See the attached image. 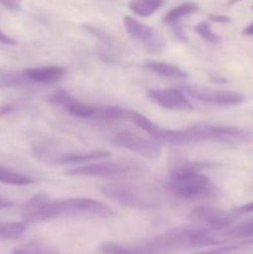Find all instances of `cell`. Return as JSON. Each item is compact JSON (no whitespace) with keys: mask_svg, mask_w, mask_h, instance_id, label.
<instances>
[{"mask_svg":"<svg viewBox=\"0 0 253 254\" xmlns=\"http://www.w3.org/2000/svg\"><path fill=\"white\" fill-rule=\"evenodd\" d=\"M29 221H50L54 218H111L113 210L101 201L87 197H69L52 200L37 195L30 198L22 208Z\"/></svg>","mask_w":253,"mask_h":254,"instance_id":"obj_1","label":"cell"},{"mask_svg":"<svg viewBox=\"0 0 253 254\" xmlns=\"http://www.w3.org/2000/svg\"><path fill=\"white\" fill-rule=\"evenodd\" d=\"M211 164L203 161L183 160L171 166L166 189L173 196L183 200H210L218 190L210 179L201 174Z\"/></svg>","mask_w":253,"mask_h":254,"instance_id":"obj_2","label":"cell"},{"mask_svg":"<svg viewBox=\"0 0 253 254\" xmlns=\"http://www.w3.org/2000/svg\"><path fill=\"white\" fill-rule=\"evenodd\" d=\"M247 131L237 127L218 124H196L183 130H161L159 143L171 145H191L203 141L235 143L247 138Z\"/></svg>","mask_w":253,"mask_h":254,"instance_id":"obj_3","label":"cell"},{"mask_svg":"<svg viewBox=\"0 0 253 254\" xmlns=\"http://www.w3.org/2000/svg\"><path fill=\"white\" fill-rule=\"evenodd\" d=\"M102 193L122 206L139 210H153L160 206L158 189L146 184L109 183L101 189Z\"/></svg>","mask_w":253,"mask_h":254,"instance_id":"obj_4","label":"cell"},{"mask_svg":"<svg viewBox=\"0 0 253 254\" xmlns=\"http://www.w3.org/2000/svg\"><path fill=\"white\" fill-rule=\"evenodd\" d=\"M148 173L145 164L131 159H119V160L97 161L87 163L64 171L69 176H87V178H126L136 179Z\"/></svg>","mask_w":253,"mask_h":254,"instance_id":"obj_5","label":"cell"},{"mask_svg":"<svg viewBox=\"0 0 253 254\" xmlns=\"http://www.w3.org/2000/svg\"><path fill=\"white\" fill-rule=\"evenodd\" d=\"M103 254H174L180 251L174 233L170 231L133 246L106 242L99 247Z\"/></svg>","mask_w":253,"mask_h":254,"instance_id":"obj_6","label":"cell"},{"mask_svg":"<svg viewBox=\"0 0 253 254\" xmlns=\"http://www.w3.org/2000/svg\"><path fill=\"white\" fill-rule=\"evenodd\" d=\"M112 141L114 145L121 146L148 159H158L163 151L161 143L154 138L138 135L129 130H122L117 133Z\"/></svg>","mask_w":253,"mask_h":254,"instance_id":"obj_7","label":"cell"},{"mask_svg":"<svg viewBox=\"0 0 253 254\" xmlns=\"http://www.w3.org/2000/svg\"><path fill=\"white\" fill-rule=\"evenodd\" d=\"M189 221L193 225L212 230H223L232 225L236 221V216L228 211L212 207L207 205H200L193 207L188 216Z\"/></svg>","mask_w":253,"mask_h":254,"instance_id":"obj_8","label":"cell"},{"mask_svg":"<svg viewBox=\"0 0 253 254\" xmlns=\"http://www.w3.org/2000/svg\"><path fill=\"white\" fill-rule=\"evenodd\" d=\"M184 91L196 101L217 107L238 106L246 99L240 92L212 89L202 86H184Z\"/></svg>","mask_w":253,"mask_h":254,"instance_id":"obj_9","label":"cell"},{"mask_svg":"<svg viewBox=\"0 0 253 254\" xmlns=\"http://www.w3.org/2000/svg\"><path fill=\"white\" fill-rule=\"evenodd\" d=\"M123 25L129 36L136 41L143 42L146 51L150 54H158L165 46L163 37L158 32L154 31L153 27L143 24L139 20L126 15L123 17Z\"/></svg>","mask_w":253,"mask_h":254,"instance_id":"obj_10","label":"cell"},{"mask_svg":"<svg viewBox=\"0 0 253 254\" xmlns=\"http://www.w3.org/2000/svg\"><path fill=\"white\" fill-rule=\"evenodd\" d=\"M49 102L54 106L62 107L69 116L79 119H94L97 114V107L82 103L63 89L55 91L49 97Z\"/></svg>","mask_w":253,"mask_h":254,"instance_id":"obj_11","label":"cell"},{"mask_svg":"<svg viewBox=\"0 0 253 254\" xmlns=\"http://www.w3.org/2000/svg\"><path fill=\"white\" fill-rule=\"evenodd\" d=\"M148 96L154 103L170 111H192L193 109L191 102L180 89H149Z\"/></svg>","mask_w":253,"mask_h":254,"instance_id":"obj_12","label":"cell"},{"mask_svg":"<svg viewBox=\"0 0 253 254\" xmlns=\"http://www.w3.org/2000/svg\"><path fill=\"white\" fill-rule=\"evenodd\" d=\"M66 74V68L62 66L30 67L21 72L25 83L49 86L61 81Z\"/></svg>","mask_w":253,"mask_h":254,"instance_id":"obj_13","label":"cell"},{"mask_svg":"<svg viewBox=\"0 0 253 254\" xmlns=\"http://www.w3.org/2000/svg\"><path fill=\"white\" fill-rule=\"evenodd\" d=\"M112 156V153L103 149L92 151H78V153H67V154H59L55 159L54 164L59 165H73V164H82L88 163L93 160H102V159H108Z\"/></svg>","mask_w":253,"mask_h":254,"instance_id":"obj_14","label":"cell"},{"mask_svg":"<svg viewBox=\"0 0 253 254\" xmlns=\"http://www.w3.org/2000/svg\"><path fill=\"white\" fill-rule=\"evenodd\" d=\"M146 69L151 71L153 73L158 74V76L166 77V78H188L189 73L186 71H184L183 68H180L179 66L173 64H169V62H163V61H155V60H149L145 61L144 64Z\"/></svg>","mask_w":253,"mask_h":254,"instance_id":"obj_15","label":"cell"},{"mask_svg":"<svg viewBox=\"0 0 253 254\" xmlns=\"http://www.w3.org/2000/svg\"><path fill=\"white\" fill-rule=\"evenodd\" d=\"M128 119L134 124V126L139 127L141 130H144L146 134H149V136H151V138H154L155 140L159 141V136H160V133L163 129H161L160 127L156 126L155 123H153L148 117L139 113V112L128 109Z\"/></svg>","mask_w":253,"mask_h":254,"instance_id":"obj_16","label":"cell"},{"mask_svg":"<svg viewBox=\"0 0 253 254\" xmlns=\"http://www.w3.org/2000/svg\"><path fill=\"white\" fill-rule=\"evenodd\" d=\"M165 0H130L129 9L141 17H149L163 6Z\"/></svg>","mask_w":253,"mask_h":254,"instance_id":"obj_17","label":"cell"},{"mask_svg":"<svg viewBox=\"0 0 253 254\" xmlns=\"http://www.w3.org/2000/svg\"><path fill=\"white\" fill-rule=\"evenodd\" d=\"M0 184L11 186H27L35 184V180L25 174L17 173L5 166H0Z\"/></svg>","mask_w":253,"mask_h":254,"instance_id":"obj_18","label":"cell"},{"mask_svg":"<svg viewBox=\"0 0 253 254\" xmlns=\"http://www.w3.org/2000/svg\"><path fill=\"white\" fill-rule=\"evenodd\" d=\"M26 230L25 222H1L0 221V241H14L21 237Z\"/></svg>","mask_w":253,"mask_h":254,"instance_id":"obj_19","label":"cell"},{"mask_svg":"<svg viewBox=\"0 0 253 254\" xmlns=\"http://www.w3.org/2000/svg\"><path fill=\"white\" fill-rule=\"evenodd\" d=\"M197 10H198V6L196 4H193V2H184V4L171 9L170 11L164 16V22H165V24L174 25L176 24L179 20L188 16V15L193 14V12H196Z\"/></svg>","mask_w":253,"mask_h":254,"instance_id":"obj_20","label":"cell"},{"mask_svg":"<svg viewBox=\"0 0 253 254\" xmlns=\"http://www.w3.org/2000/svg\"><path fill=\"white\" fill-rule=\"evenodd\" d=\"M12 254H59V251L45 243L30 242L14 250Z\"/></svg>","mask_w":253,"mask_h":254,"instance_id":"obj_21","label":"cell"},{"mask_svg":"<svg viewBox=\"0 0 253 254\" xmlns=\"http://www.w3.org/2000/svg\"><path fill=\"white\" fill-rule=\"evenodd\" d=\"M225 236L231 238H245L253 236V218L240 223L235 227H231L230 230L226 231Z\"/></svg>","mask_w":253,"mask_h":254,"instance_id":"obj_22","label":"cell"},{"mask_svg":"<svg viewBox=\"0 0 253 254\" xmlns=\"http://www.w3.org/2000/svg\"><path fill=\"white\" fill-rule=\"evenodd\" d=\"M195 31H196V34L200 35L203 40H206V41H208V42L216 44V42L221 41V37L218 36L216 32H213L211 25L206 21L198 22V24L195 26Z\"/></svg>","mask_w":253,"mask_h":254,"instance_id":"obj_23","label":"cell"},{"mask_svg":"<svg viewBox=\"0 0 253 254\" xmlns=\"http://www.w3.org/2000/svg\"><path fill=\"white\" fill-rule=\"evenodd\" d=\"M0 5L9 10V11L17 12L21 10L22 0H0Z\"/></svg>","mask_w":253,"mask_h":254,"instance_id":"obj_24","label":"cell"},{"mask_svg":"<svg viewBox=\"0 0 253 254\" xmlns=\"http://www.w3.org/2000/svg\"><path fill=\"white\" fill-rule=\"evenodd\" d=\"M233 250H236V247H217L215 250H208L205 252H198L195 254H227Z\"/></svg>","mask_w":253,"mask_h":254,"instance_id":"obj_25","label":"cell"},{"mask_svg":"<svg viewBox=\"0 0 253 254\" xmlns=\"http://www.w3.org/2000/svg\"><path fill=\"white\" fill-rule=\"evenodd\" d=\"M0 44L5 45V46H16L17 42H16V40L12 39V37H10V36H7L5 32H2L1 30H0Z\"/></svg>","mask_w":253,"mask_h":254,"instance_id":"obj_26","label":"cell"},{"mask_svg":"<svg viewBox=\"0 0 253 254\" xmlns=\"http://www.w3.org/2000/svg\"><path fill=\"white\" fill-rule=\"evenodd\" d=\"M208 19H210L211 21H215V22H228L230 21V17L223 16V15H208Z\"/></svg>","mask_w":253,"mask_h":254,"instance_id":"obj_27","label":"cell"},{"mask_svg":"<svg viewBox=\"0 0 253 254\" xmlns=\"http://www.w3.org/2000/svg\"><path fill=\"white\" fill-rule=\"evenodd\" d=\"M236 211H237V212H241V213H246V212H253V202H250V203H247V205L240 206V207H237V208H236Z\"/></svg>","mask_w":253,"mask_h":254,"instance_id":"obj_28","label":"cell"},{"mask_svg":"<svg viewBox=\"0 0 253 254\" xmlns=\"http://www.w3.org/2000/svg\"><path fill=\"white\" fill-rule=\"evenodd\" d=\"M12 205H14V203H12L11 201L6 200V198H2V197H0V210H5V208H9V207H11Z\"/></svg>","mask_w":253,"mask_h":254,"instance_id":"obj_29","label":"cell"},{"mask_svg":"<svg viewBox=\"0 0 253 254\" xmlns=\"http://www.w3.org/2000/svg\"><path fill=\"white\" fill-rule=\"evenodd\" d=\"M12 111V106H4V107H0V117H4L6 116L7 113Z\"/></svg>","mask_w":253,"mask_h":254,"instance_id":"obj_30","label":"cell"},{"mask_svg":"<svg viewBox=\"0 0 253 254\" xmlns=\"http://www.w3.org/2000/svg\"><path fill=\"white\" fill-rule=\"evenodd\" d=\"M242 34L246 35V36H253V22L252 24L248 25V26L245 27V30H243Z\"/></svg>","mask_w":253,"mask_h":254,"instance_id":"obj_31","label":"cell"},{"mask_svg":"<svg viewBox=\"0 0 253 254\" xmlns=\"http://www.w3.org/2000/svg\"><path fill=\"white\" fill-rule=\"evenodd\" d=\"M238 1H241V0H230V1H228V5H235L236 2Z\"/></svg>","mask_w":253,"mask_h":254,"instance_id":"obj_32","label":"cell"},{"mask_svg":"<svg viewBox=\"0 0 253 254\" xmlns=\"http://www.w3.org/2000/svg\"><path fill=\"white\" fill-rule=\"evenodd\" d=\"M246 243H247V245H253V240H250L248 242H246Z\"/></svg>","mask_w":253,"mask_h":254,"instance_id":"obj_33","label":"cell"},{"mask_svg":"<svg viewBox=\"0 0 253 254\" xmlns=\"http://www.w3.org/2000/svg\"><path fill=\"white\" fill-rule=\"evenodd\" d=\"M252 9H253V5H252Z\"/></svg>","mask_w":253,"mask_h":254,"instance_id":"obj_34","label":"cell"}]
</instances>
